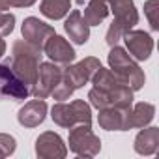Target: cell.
<instances>
[{"mask_svg":"<svg viewBox=\"0 0 159 159\" xmlns=\"http://www.w3.org/2000/svg\"><path fill=\"white\" fill-rule=\"evenodd\" d=\"M15 26V15L8 11H0V36H10Z\"/></svg>","mask_w":159,"mask_h":159,"instance_id":"obj_23","label":"cell"},{"mask_svg":"<svg viewBox=\"0 0 159 159\" xmlns=\"http://www.w3.org/2000/svg\"><path fill=\"white\" fill-rule=\"evenodd\" d=\"M51 36H54V28L51 25H45L38 17H26L25 19V23H23V38H25V41H28L36 49L43 51V47H45V43H47V39Z\"/></svg>","mask_w":159,"mask_h":159,"instance_id":"obj_10","label":"cell"},{"mask_svg":"<svg viewBox=\"0 0 159 159\" xmlns=\"http://www.w3.org/2000/svg\"><path fill=\"white\" fill-rule=\"evenodd\" d=\"M107 15H109V4H107V0H90L83 17L88 23V26H96V25L103 23Z\"/></svg>","mask_w":159,"mask_h":159,"instance_id":"obj_20","label":"cell"},{"mask_svg":"<svg viewBox=\"0 0 159 159\" xmlns=\"http://www.w3.org/2000/svg\"><path fill=\"white\" fill-rule=\"evenodd\" d=\"M13 73L21 79V81L32 88L36 79H38V69L41 64V51L36 49L34 45H30L28 41H15L13 49H11V56L6 62Z\"/></svg>","mask_w":159,"mask_h":159,"instance_id":"obj_2","label":"cell"},{"mask_svg":"<svg viewBox=\"0 0 159 159\" xmlns=\"http://www.w3.org/2000/svg\"><path fill=\"white\" fill-rule=\"evenodd\" d=\"M45 114H47V103L43 99H34V101H28L17 114V120L21 125L25 127H38L43 120H45Z\"/></svg>","mask_w":159,"mask_h":159,"instance_id":"obj_16","label":"cell"},{"mask_svg":"<svg viewBox=\"0 0 159 159\" xmlns=\"http://www.w3.org/2000/svg\"><path fill=\"white\" fill-rule=\"evenodd\" d=\"M15 152V139L11 135L0 133V157H8Z\"/></svg>","mask_w":159,"mask_h":159,"instance_id":"obj_24","label":"cell"},{"mask_svg":"<svg viewBox=\"0 0 159 159\" xmlns=\"http://www.w3.org/2000/svg\"><path fill=\"white\" fill-rule=\"evenodd\" d=\"M4 52H6V41L2 39V36H0V58H2Z\"/></svg>","mask_w":159,"mask_h":159,"instance_id":"obj_26","label":"cell"},{"mask_svg":"<svg viewBox=\"0 0 159 159\" xmlns=\"http://www.w3.org/2000/svg\"><path fill=\"white\" fill-rule=\"evenodd\" d=\"M45 54L54 62V64H62V66H69L75 60V51L69 45L67 39H64L62 36H51L43 47Z\"/></svg>","mask_w":159,"mask_h":159,"instance_id":"obj_13","label":"cell"},{"mask_svg":"<svg viewBox=\"0 0 159 159\" xmlns=\"http://www.w3.org/2000/svg\"><path fill=\"white\" fill-rule=\"evenodd\" d=\"M109 11L114 13V21L107 30V43L112 47L116 45L122 36L131 30L139 23V13L135 10L133 0H107Z\"/></svg>","mask_w":159,"mask_h":159,"instance_id":"obj_4","label":"cell"},{"mask_svg":"<svg viewBox=\"0 0 159 159\" xmlns=\"http://www.w3.org/2000/svg\"><path fill=\"white\" fill-rule=\"evenodd\" d=\"M36 0H0V11H6L10 8H30Z\"/></svg>","mask_w":159,"mask_h":159,"instance_id":"obj_25","label":"cell"},{"mask_svg":"<svg viewBox=\"0 0 159 159\" xmlns=\"http://www.w3.org/2000/svg\"><path fill=\"white\" fill-rule=\"evenodd\" d=\"M144 13L150 21L152 30H159V0H148L144 4Z\"/></svg>","mask_w":159,"mask_h":159,"instance_id":"obj_21","label":"cell"},{"mask_svg":"<svg viewBox=\"0 0 159 159\" xmlns=\"http://www.w3.org/2000/svg\"><path fill=\"white\" fill-rule=\"evenodd\" d=\"M60 79H62V69L54 62H41L38 69V79L30 88V94L38 99L49 98L52 88L60 83Z\"/></svg>","mask_w":159,"mask_h":159,"instance_id":"obj_9","label":"cell"},{"mask_svg":"<svg viewBox=\"0 0 159 159\" xmlns=\"http://www.w3.org/2000/svg\"><path fill=\"white\" fill-rule=\"evenodd\" d=\"M122 39L125 41V47L129 51V56L135 60H148L153 51V39L150 34L142 30H127Z\"/></svg>","mask_w":159,"mask_h":159,"instance_id":"obj_11","label":"cell"},{"mask_svg":"<svg viewBox=\"0 0 159 159\" xmlns=\"http://www.w3.org/2000/svg\"><path fill=\"white\" fill-rule=\"evenodd\" d=\"M109 67L111 71L120 79V81L129 86L133 92L135 90H140L144 86V71L137 66V62L127 54L125 49L118 47V45H112L111 52H109Z\"/></svg>","mask_w":159,"mask_h":159,"instance_id":"obj_3","label":"cell"},{"mask_svg":"<svg viewBox=\"0 0 159 159\" xmlns=\"http://www.w3.org/2000/svg\"><path fill=\"white\" fill-rule=\"evenodd\" d=\"M131 107L120 109V107H109V109H101L98 122L103 129L107 131H127V114H129Z\"/></svg>","mask_w":159,"mask_h":159,"instance_id":"obj_14","label":"cell"},{"mask_svg":"<svg viewBox=\"0 0 159 159\" xmlns=\"http://www.w3.org/2000/svg\"><path fill=\"white\" fill-rule=\"evenodd\" d=\"M28 96L30 88L13 73V69L8 64H0V101L2 99L23 101Z\"/></svg>","mask_w":159,"mask_h":159,"instance_id":"obj_8","label":"cell"},{"mask_svg":"<svg viewBox=\"0 0 159 159\" xmlns=\"http://www.w3.org/2000/svg\"><path fill=\"white\" fill-rule=\"evenodd\" d=\"M51 118L60 127L71 129L77 124H92V111L90 105L83 99H75L71 103H56L51 109Z\"/></svg>","mask_w":159,"mask_h":159,"instance_id":"obj_5","label":"cell"},{"mask_svg":"<svg viewBox=\"0 0 159 159\" xmlns=\"http://www.w3.org/2000/svg\"><path fill=\"white\" fill-rule=\"evenodd\" d=\"M69 10H71V0H41L39 4V11L52 21L66 17Z\"/></svg>","mask_w":159,"mask_h":159,"instance_id":"obj_19","label":"cell"},{"mask_svg":"<svg viewBox=\"0 0 159 159\" xmlns=\"http://www.w3.org/2000/svg\"><path fill=\"white\" fill-rule=\"evenodd\" d=\"M153 114H155V107L152 103H137L135 107H131L129 114H127V127L133 129V127H146L152 120H153Z\"/></svg>","mask_w":159,"mask_h":159,"instance_id":"obj_18","label":"cell"},{"mask_svg":"<svg viewBox=\"0 0 159 159\" xmlns=\"http://www.w3.org/2000/svg\"><path fill=\"white\" fill-rule=\"evenodd\" d=\"M69 150L81 157H94L101 150L99 137L90 129V124H77L69 131Z\"/></svg>","mask_w":159,"mask_h":159,"instance_id":"obj_6","label":"cell"},{"mask_svg":"<svg viewBox=\"0 0 159 159\" xmlns=\"http://www.w3.org/2000/svg\"><path fill=\"white\" fill-rule=\"evenodd\" d=\"M90 81L94 88L88 92V99L96 109L99 111L109 107L125 109L133 105V90L125 86L111 69L99 67Z\"/></svg>","mask_w":159,"mask_h":159,"instance_id":"obj_1","label":"cell"},{"mask_svg":"<svg viewBox=\"0 0 159 159\" xmlns=\"http://www.w3.org/2000/svg\"><path fill=\"white\" fill-rule=\"evenodd\" d=\"M75 90L64 81V79H60V83L52 88V92H51V96L54 98V99H58V101H66V99H69L71 98V94H73Z\"/></svg>","mask_w":159,"mask_h":159,"instance_id":"obj_22","label":"cell"},{"mask_svg":"<svg viewBox=\"0 0 159 159\" xmlns=\"http://www.w3.org/2000/svg\"><path fill=\"white\" fill-rule=\"evenodd\" d=\"M64 30L69 36V39L75 41L77 45H84L90 38V26H88V23L84 21L83 13L79 10H73L69 13V17L64 23Z\"/></svg>","mask_w":159,"mask_h":159,"instance_id":"obj_15","label":"cell"},{"mask_svg":"<svg viewBox=\"0 0 159 159\" xmlns=\"http://www.w3.org/2000/svg\"><path fill=\"white\" fill-rule=\"evenodd\" d=\"M159 148V129L157 127H146L142 129L135 139V152L140 155H152Z\"/></svg>","mask_w":159,"mask_h":159,"instance_id":"obj_17","label":"cell"},{"mask_svg":"<svg viewBox=\"0 0 159 159\" xmlns=\"http://www.w3.org/2000/svg\"><path fill=\"white\" fill-rule=\"evenodd\" d=\"M99 67H101V62L98 58H94V56H88V58H84L81 62H77L73 66L69 64L66 69H62V79L73 90H77V88L84 86Z\"/></svg>","mask_w":159,"mask_h":159,"instance_id":"obj_7","label":"cell"},{"mask_svg":"<svg viewBox=\"0 0 159 159\" xmlns=\"http://www.w3.org/2000/svg\"><path fill=\"white\" fill-rule=\"evenodd\" d=\"M36 153L39 157H45V159H62V157H66L67 148H66L64 140L60 139V135H56L52 131H47V133L38 137Z\"/></svg>","mask_w":159,"mask_h":159,"instance_id":"obj_12","label":"cell"}]
</instances>
